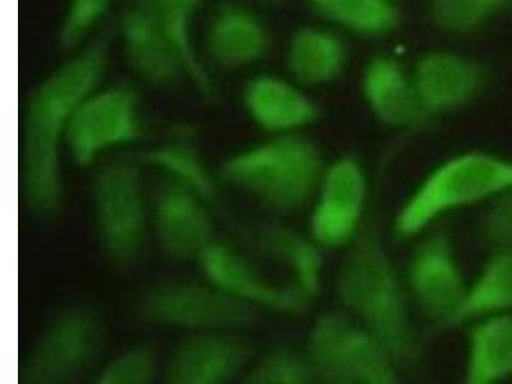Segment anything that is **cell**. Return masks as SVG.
Listing matches in <instances>:
<instances>
[{
    "label": "cell",
    "instance_id": "25",
    "mask_svg": "<svg viewBox=\"0 0 512 384\" xmlns=\"http://www.w3.org/2000/svg\"><path fill=\"white\" fill-rule=\"evenodd\" d=\"M310 11L338 30L378 39L399 29L402 13L395 0H305Z\"/></svg>",
    "mask_w": 512,
    "mask_h": 384
},
{
    "label": "cell",
    "instance_id": "22",
    "mask_svg": "<svg viewBox=\"0 0 512 384\" xmlns=\"http://www.w3.org/2000/svg\"><path fill=\"white\" fill-rule=\"evenodd\" d=\"M512 377V312L472 322L466 344L464 382L495 384Z\"/></svg>",
    "mask_w": 512,
    "mask_h": 384
},
{
    "label": "cell",
    "instance_id": "7",
    "mask_svg": "<svg viewBox=\"0 0 512 384\" xmlns=\"http://www.w3.org/2000/svg\"><path fill=\"white\" fill-rule=\"evenodd\" d=\"M137 309L145 322L195 333L236 332L255 319L251 306L210 282L159 283L144 292Z\"/></svg>",
    "mask_w": 512,
    "mask_h": 384
},
{
    "label": "cell",
    "instance_id": "3",
    "mask_svg": "<svg viewBox=\"0 0 512 384\" xmlns=\"http://www.w3.org/2000/svg\"><path fill=\"white\" fill-rule=\"evenodd\" d=\"M326 166L308 137L271 136L224 160L221 178L269 212L290 216L312 203Z\"/></svg>",
    "mask_w": 512,
    "mask_h": 384
},
{
    "label": "cell",
    "instance_id": "2",
    "mask_svg": "<svg viewBox=\"0 0 512 384\" xmlns=\"http://www.w3.org/2000/svg\"><path fill=\"white\" fill-rule=\"evenodd\" d=\"M338 303L391 352L401 369L418 367L423 345L410 308V295L378 224L365 222L347 248L336 277Z\"/></svg>",
    "mask_w": 512,
    "mask_h": 384
},
{
    "label": "cell",
    "instance_id": "4",
    "mask_svg": "<svg viewBox=\"0 0 512 384\" xmlns=\"http://www.w3.org/2000/svg\"><path fill=\"white\" fill-rule=\"evenodd\" d=\"M511 187V159L478 150L454 155L411 192L396 214L393 232L400 240L413 239L441 217L493 201Z\"/></svg>",
    "mask_w": 512,
    "mask_h": 384
},
{
    "label": "cell",
    "instance_id": "5",
    "mask_svg": "<svg viewBox=\"0 0 512 384\" xmlns=\"http://www.w3.org/2000/svg\"><path fill=\"white\" fill-rule=\"evenodd\" d=\"M306 354L318 382L395 384L399 364L367 327L344 309L319 314L310 327Z\"/></svg>",
    "mask_w": 512,
    "mask_h": 384
},
{
    "label": "cell",
    "instance_id": "27",
    "mask_svg": "<svg viewBox=\"0 0 512 384\" xmlns=\"http://www.w3.org/2000/svg\"><path fill=\"white\" fill-rule=\"evenodd\" d=\"M511 9L512 0H429L428 17L442 34L469 36Z\"/></svg>",
    "mask_w": 512,
    "mask_h": 384
},
{
    "label": "cell",
    "instance_id": "26",
    "mask_svg": "<svg viewBox=\"0 0 512 384\" xmlns=\"http://www.w3.org/2000/svg\"><path fill=\"white\" fill-rule=\"evenodd\" d=\"M140 162L162 172L172 184L191 191L205 203H216V181L189 135H176L167 143L146 150L140 154Z\"/></svg>",
    "mask_w": 512,
    "mask_h": 384
},
{
    "label": "cell",
    "instance_id": "30",
    "mask_svg": "<svg viewBox=\"0 0 512 384\" xmlns=\"http://www.w3.org/2000/svg\"><path fill=\"white\" fill-rule=\"evenodd\" d=\"M158 355L154 347L140 344L114 356L104 365L95 382L99 384H149L157 378Z\"/></svg>",
    "mask_w": 512,
    "mask_h": 384
},
{
    "label": "cell",
    "instance_id": "14",
    "mask_svg": "<svg viewBox=\"0 0 512 384\" xmlns=\"http://www.w3.org/2000/svg\"><path fill=\"white\" fill-rule=\"evenodd\" d=\"M272 44L271 30L263 18L241 3L219 4L205 27V57L222 71L248 70L262 63Z\"/></svg>",
    "mask_w": 512,
    "mask_h": 384
},
{
    "label": "cell",
    "instance_id": "11",
    "mask_svg": "<svg viewBox=\"0 0 512 384\" xmlns=\"http://www.w3.org/2000/svg\"><path fill=\"white\" fill-rule=\"evenodd\" d=\"M405 282L419 312L438 332L447 331L469 285L447 233H433L419 242L411 254Z\"/></svg>",
    "mask_w": 512,
    "mask_h": 384
},
{
    "label": "cell",
    "instance_id": "28",
    "mask_svg": "<svg viewBox=\"0 0 512 384\" xmlns=\"http://www.w3.org/2000/svg\"><path fill=\"white\" fill-rule=\"evenodd\" d=\"M250 384H310L318 382L306 351L278 346L264 354L245 376Z\"/></svg>",
    "mask_w": 512,
    "mask_h": 384
},
{
    "label": "cell",
    "instance_id": "17",
    "mask_svg": "<svg viewBox=\"0 0 512 384\" xmlns=\"http://www.w3.org/2000/svg\"><path fill=\"white\" fill-rule=\"evenodd\" d=\"M241 102L254 125L271 136L301 134L322 116V109L304 86L269 73L246 82Z\"/></svg>",
    "mask_w": 512,
    "mask_h": 384
},
{
    "label": "cell",
    "instance_id": "18",
    "mask_svg": "<svg viewBox=\"0 0 512 384\" xmlns=\"http://www.w3.org/2000/svg\"><path fill=\"white\" fill-rule=\"evenodd\" d=\"M361 93L370 113L393 130H415L431 120L411 71L387 54L369 59L361 75Z\"/></svg>",
    "mask_w": 512,
    "mask_h": 384
},
{
    "label": "cell",
    "instance_id": "31",
    "mask_svg": "<svg viewBox=\"0 0 512 384\" xmlns=\"http://www.w3.org/2000/svg\"><path fill=\"white\" fill-rule=\"evenodd\" d=\"M482 228L484 237L493 245H512V187L492 201Z\"/></svg>",
    "mask_w": 512,
    "mask_h": 384
},
{
    "label": "cell",
    "instance_id": "15",
    "mask_svg": "<svg viewBox=\"0 0 512 384\" xmlns=\"http://www.w3.org/2000/svg\"><path fill=\"white\" fill-rule=\"evenodd\" d=\"M118 31L128 66L140 80L155 88H168L184 79L192 85L184 53L152 17L128 4Z\"/></svg>",
    "mask_w": 512,
    "mask_h": 384
},
{
    "label": "cell",
    "instance_id": "6",
    "mask_svg": "<svg viewBox=\"0 0 512 384\" xmlns=\"http://www.w3.org/2000/svg\"><path fill=\"white\" fill-rule=\"evenodd\" d=\"M91 203L100 248L112 263L139 262L148 231L143 176L135 160L118 158L96 172Z\"/></svg>",
    "mask_w": 512,
    "mask_h": 384
},
{
    "label": "cell",
    "instance_id": "1",
    "mask_svg": "<svg viewBox=\"0 0 512 384\" xmlns=\"http://www.w3.org/2000/svg\"><path fill=\"white\" fill-rule=\"evenodd\" d=\"M108 38L73 50L31 91L22 120L21 190L35 216L52 218L63 203L62 146L77 108L102 85L111 57Z\"/></svg>",
    "mask_w": 512,
    "mask_h": 384
},
{
    "label": "cell",
    "instance_id": "9",
    "mask_svg": "<svg viewBox=\"0 0 512 384\" xmlns=\"http://www.w3.org/2000/svg\"><path fill=\"white\" fill-rule=\"evenodd\" d=\"M102 342L98 317L85 308L64 310L53 319L22 364L27 384L75 381L93 364Z\"/></svg>",
    "mask_w": 512,
    "mask_h": 384
},
{
    "label": "cell",
    "instance_id": "10",
    "mask_svg": "<svg viewBox=\"0 0 512 384\" xmlns=\"http://www.w3.org/2000/svg\"><path fill=\"white\" fill-rule=\"evenodd\" d=\"M368 177L358 159L327 164L312 201L309 235L323 250L347 249L364 227Z\"/></svg>",
    "mask_w": 512,
    "mask_h": 384
},
{
    "label": "cell",
    "instance_id": "16",
    "mask_svg": "<svg viewBox=\"0 0 512 384\" xmlns=\"http://www.w3.org/2000/svg\"><path fill=\"white\" fill-rule=\"evenodd\" d=\"M251 349L235 332H200L182 341L164 365L169 384H222L244 372Z\"/></svg>",
    "mask_w": 512,
    "mask_h": 384
},
{
    "label": "cell",
    "instance_id": "20",
    "mask_svg": "<svg viewBox=\"0 0 512 384\" xmlns=\"http://www.w3.org/2000/svg\"><path fill=\"white\" fill-rule=\"evenodd\" d=\"M250 240L291 276V285L313 301L320 294L324 278L323 249L310 235L281 224H265L251 232Z\"/></svg>",
    "mask_w": 512,
    "mask_h": 384
},
{
    "label": "cell",
    "instance_id": "32",
    "mask_svg": "<svg viewBox=\"0 0 512 384\" xmlns=\"http://www.w3.org/2000/svg\"><path fill=\"white\" fill-rule=\"evenodd\" d=\"M263 2L268 4H280L282 2H285V0H263Z\"/></svg>",
    "mask_w": 512,
    "mask_h": 384
},
{
    "label": "cell",
    "instance_id": "21",
    "mask_svg": "<svg viewBox=\"0 0 512 384\" xmlns=\"http://www.w3.org/2000/svg\"><path fill=\"white\" fill-rule=\"evenodd\" d=\"M349 63V48L335 30L303 26L288 40L286 66L291 79L304 88L336 82Z\"/></svg>",
    "mask_w": 512,
    "mask_h": 384
},
{
    "label": "cell",
    "instance_id": "12",
    "mask_svg": "<svg viewBox=\"0 0 512 384\" xmlns=\"http://www.w3.org/2000/svg\"><path fill=\"white\" fill-rule=\"evenodd\" d=\"M198 262L208 282L251 308L283 315H303L312 305V301L291 283L281 285L267 280L231 246L213 242Z\"/></svg>",
    "mask_w": 512,
    "mask_h": 384
},
{
    "label": "cell",
    "instance_id": "23",
    "mask_svg": "<svg viewBox=\"0 0 512 384\" xmlns=\"http://www.w3.org/2000/svg\"><path fill=\"white\" fill-rule=\"evenodd\" d=\"M208 0H130L146 15L153 18L184 53L192 71V86L205 99L217 95V86L208 70L207 63L196 48L194 21Z\"/></svg>",
    "mask_w": 512,
    "mask_h": 384
},
{
    "label": "cell",
    "instance_id": "33",
    "mask_svg": "<svg viewBox=\"0 0 512 384\" xmlns=\"http://www.w3.org/2000/svg\"><path fill=\"white\" fill-rule=\"evenodd\" d=\"M395 2H399V0H395Z\"/></svg>",
    "mask_w": 512,
    "mask_h": 384
},
{
    "label": "cell",
    "instance_id": "8",
    "mask_svg": "<svg viewBox=\"0 0 512 384\" xmlns=\"http://www.w3.org/2000/svg\"><path fill=\"white\" fill-rule=\"evenodd\" d=\"M141 134V99L135 86L100 85L77 108L66 146L73 160L86 168L103 153L136 143Z\"/></svg>",
    "mask_w": 512,
    "mask_h": 384
},
{
    "label": "cell",
    "instance_id": "24",
    "mask_svg": "<svg viewBox=\"0 0 512 384\" xmlns=\"http://www.w3.org/2000/svg\"><path fill=\"white\" fill-rule=\"evenodd\" d=\"M512 312V245L496 246L469 283L459 310L448 329H454L489 315Z\"/></svg>",
    "mask_w": 512,
    "mask_h": 384
},
{
    "label": "cell",
    "instance_id": "13",
    "mask_svg": "<svg viewBox=\"0 0 512 384\" xmlns=\"http://www.w3.org/2000/svg\"><path fill=\"white\" fill-rule=\"evenodd\" d=\"M410 71L425 111L432 118L469 107L489 81L486 64L455 50H429L416 59Z\"/></svg>",
    "mask_w": 512,
    "mask_h": 384
},
{
    "label": "cell",
    "instance_id": "19",
    "mask_svg": "<svg viewBox=\"0 0 512 384\" xmlns=\"http://www.w3.org/2000/svg\"><path fill=\"white\" fill-rule=\"evenodd\" d=\"M205 201L172 184L160 192L154 208V231L163 253L177 262L199 260L213 244V222Z\"/></svg>",
    "mask_w": 512,
    "mask_h": 384
},
{
    "label": "cell",
    "instance_id": "29",
    "mask_svg": "<svg viewBox=\"0 0 512 384\" xmlns=\"http://www.w3.org/2000/svg\"><path fill=\"white\" fill-rule=\"evenodd\" d=\"M114 0H67L57 31L64 50H76L89 43L91 34L107 17Z\"/></svg>",
    "mask_w": 512,
    "mask_h": 384
}]
</instances>
